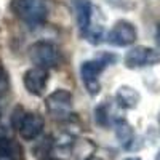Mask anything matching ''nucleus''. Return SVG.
<instances>
[{
  "label": "nucleus",
  "instance_id": "2",
  "mask_svg": "<svg viewBox=\"0 0 160 160\" xmlns=\"http://www.w3.org/2000/svg\"><path fill=\"white\" fill-rule=\"evenodd\" d=\"M29 59L32 61V64H35L34 68L48 71L56 68L61 62V51L55 43L47 42V40H38L29 47Z\"/></svg>",
  "mask_w": 160,
  "mask_h": 160
},
{
  "label": "nucleus",
  "instance_id": "6",
  "mask_svg": "<svg viewBox=\"0 0 160 160\" xmlns=\"http://www.w3.org/2000/svg\"><path fill=\"white\" fill-rule=\"evenodd\" d=\"M106 69V66L99 61V59H91V61H85L80 68V77H82V82L87 88V91L91 96H96L101 85H99V74Z\"/></svg>",
  "mask_w": 160,
  "mask_h": 160
},
{
  "label": "nucleus",
  "instance_id": "17",
  "mask_svg": "<svg viewBox=\"0 0 160 160\" xmlns=\"http://www.w3.org/2000/svg\"><path fill=\"white\" fill-rule=\"evenodd\" d=\"M155 42H157V48H158V53H160V24L155 29Z\"/></svg>",
  "mask_w": 160,
  "mask_h": 160
},
{
  "label": "nucleus",
  "instance_id": "18",
  "mask_svg": "<svg viewBox=\"0 0 160 160\" xmlns=\"http://www.w3.org/2000/svg\"><path fill=\"white\" fill-rule=\"evenodd\" d=\"M40 160H62V158H59V157H51V155H43Z\"/></svg>",
  "mask_w": 160,
  "mask_h": 160
},
{
  "label": "nucleus",
  "instance_id": "1",
  "mask_svg": "<svg viewBox=\"0 0 160 160\" xmlns=\"http://www.w3.org/2000/svg\"><path fill=\"white\" fill-rule=\"evenodd\" d=\"M10 8L13 15L31 26L43 24L48 15L45 0H11Z\"/></svg>",
  "mask_w": 160,
  "mask_h": 160
},
{
  "label": "nucleus",
  "instance_id": "13",
  "mask_svg": "<svg viewBox=\"0 0 160 160\" xmlns=\"http://www.w3.org/2000/svg\"><path fill=\"white\" fill-rule=\"evenodd\" d=\"M95 120H96V123L99 127H108L109 125L111 115H109V106L106 102L96 106V109H95Z\"/></svg>",
  "mask_w": 160,
  "mask_h": 160
},
{
  "label": "nucleus",
  "instance_id": "5",
  "mask_svg": "<svg viewBox=\"0 0 160 160\" xmlns=\"http://www.w3.org/2000/svg\"><path fill=\"white\" fill-rule=\"evenodd\" d=\"M138 31L130 21L120 19L114 24V28L108 34L109 43L114 47H130L136 42Z\"/></svg>",
  "mask_w": 160,
  "mask_h": 160
},
{
  "label": "nucleus",
  "instance_id": "3",
  "mask_svg": "<svg viewBox=\"0 0 160 160\" xmlns=\"http://www.w3.org/2000/svg\"><path fill=\"white\" fill-rule=\"evenodd\" d=\"M45 106H47V111L51 117H56V118L69 117L71 112H72V95H71V91L62 90V88L53 91L51 95L47 96Z\"/></svg>",
  "mask_w": 160,
  "mask_h": 160
},
{
  "label": "nucleus",
  "instance_id": "7",
  "mask_svg": "<svg viewBox=\"0 0 160 160\" xmlns=\"http://www.w3.org/2000/svg\"><path fill=\"white\" fill-rule=\"evenodd\" d=\"M43 125H45V120L40 114L26 112V115L22 117L18 127V133L24 141H32L40 136V133L43 131Z\"/></svg>",
  "mask_w": 160,
  "mask_h": 160
},
{
  "label": "nucleus",
  "instance_id": "20",
  "mask_svg": "<svg viewBox=\"0 0 160 160\" xmlns=\"http://www.w3.org/2000/svg\"><path fill=\"white\" fill-rule=\"evenodd\" d=\"M125 160H141L139 157H130V158H125Z\"/></svg>",
  "mask_w": 160,
  "mask_h": 160
},
{
  "label": "nucleus",
  "instance_id": "4",
  "mask_svg": "<svg viewBox=\"0 0 160 160\" xmlns=\"http://www.w3.org/2000/svg\"><path fill=\"white\" fill-rule=\"evenodd\" d=\"M123 61L128 69L148 68V66H155L160 62V53L149 47H135L127 51Z\"/></svg>",
  "mask_w": 160,
  "mask_h": 160
},
{
  "label": "nucleus",
  "instance_id": "16",
  "mask_svg": "<svg viewBox=\"0 0 160 160\" xmlns=\"http://www.w3.org/2000/svg\"><path fill=\"white\" fill-rule=\"evenodd\" d=\"M96 59H99L106 68H108V66L117 62L118 58H117V55H114V53H111V51H102V53H99V55L96 56Z\"/></svg>",
  "mask_w": 160,
  "mask_h": 160
},
{
  "label": "nucleus",
  "instance_id": "19",
  "mask_svg": "<svg viewBox=\"0 0 160 160\" xmlns=\"http://www.w3.org/2000/svg\"><path fill=\"white\" fill-rule=\"evenodd\" d=\"M85 160H101L99 157H95V155H90V157H87Z\"/></svg>",
  "mask_w": 160,
  "mask_h": 160
},
{
  "label": "nucleus",
  "instance_id": "15",
  "mask_svg": "<svg viewBox=\"0 0 160 160\" xmlns=\"http://www.w3.org/2000/svg\"><path fill=\"white\" fill-rule=\"evenodd\" d=\"M24 115H26V111L21 108V106H16V108L13 109V112H11V125L15 127L16 130H18V127H19Z\"/></svg>",
  "mask_w": 160,
  "mask_h": 160
},
{
  "label": "nucleus",
  "instance_id": "9",
  "mask_svg": "<svg viewBox=\"0 0 160 160\" xmlns=\"http://www.w3.org/2000/svg\"><path fill=\"white\" fill-rule=\"evenodd\" d=\"M91 16H93V5L90 0H75V19L80 34L85 35L91 28Z\"/></svg>",
  "mask_w": 160,
  "mask_h": 160
},
{
  "label": "nucleus",
  "instance_id": "21",
  "mask_svg": "<svg viewBox=\"0 0 160 160\" xmlns=\"http://www.w3.org/2000/svg\"><path fill=\"white\" fill-rule=\"evenodd\" d=\"M155 160H160V149H158V152H157V155H155Z\"/></svg>",
  "mask_w": 160,
  "mask_h": 160
},
{
  "label": "nucleus",
  "instance_id": "10",
  "mask_svg": "<svg viewBox=\"0 0 160 160\" xmlns=\"http://www.w3.org/2000/svg\"><path fill=\"white\" fill-rule=\"evenodd\" d=\"M139 99H141L139 91L135 90L133 87L122 85L115 91V101L120 108H123V109H135L139 102Z\"/></svg>",
  "mask_w": 160,
  "mask_h": 160
},
{
  "label": "nucleus",
  "instance_id": "14",
  "mask_svg": "<svg viewBox=\"0 0 160 160\" xmlns=\"http://www.w3.org/2000/svg\"><path fill=\"white\" fill-rule=\"evenodd\" d=\"M10 88V80H8V74L3 68V64L0 62V98H2Z\"/></svg>",
  "mask_w": 160,
  "mask_h": 160
},
{
  "label": "nucleus",
  "instance_id": "11",
  "mask_svg": "<svg viewBox=\"0 0 160 160\" xmlns=\"http://www.w3.org/2000/svg\"><path fill=\"white\" fill-rule=\"evenodd\" d=\"M115 136L125 149H131V142L135 141V131L125 118L115 120Z\"/></svg>",
  "mask_w": 160,
  "mask_h": 160
},
{
  "label": "nucleus",
  "instance_id": "8",
  "mask_svg": "<svg viewBox=\"0 0 160 160\" xmlns=\"http://www.w3.org/2000/svg\"><path fill=\"white\" fill-rule=\"evenodd\" d=\"M22 83L31 95L40 96L45 91L47 83H48V71L40 69V68H31L24 72Z\"/></svg>",
  "mask_w": 160,
  "mask_h": 160
},
{
  "label": "nucleus",
  "instance_id": "12",
  "mask_svg": "<svg viewBox=\"0 0 160 160\" xmlns=\"http://www.w3.org/2000/svg\"><path fill=\"white\" fill-rule=\"evenodd\" d=\"M0 157H8L10 160H24V151L18 142L0 135Z\"/></svg>",
  "mask_w": 160,
  "mask_h": 160
},
{
  "label": "nucleus",
  "instance_id": "22",
  "mask_svg": "<svg viewBox=\"0 0 160 160\" xmlns=\"http://www.w3.org/2000/svg\"><path fill=\"white\" fill-rule=\"evenodd\" d=\"M0 160H10L8 157H0Z\"/></svg>",
  "mask_w": 160,
  "mask_h": 160
}]
</instances>
